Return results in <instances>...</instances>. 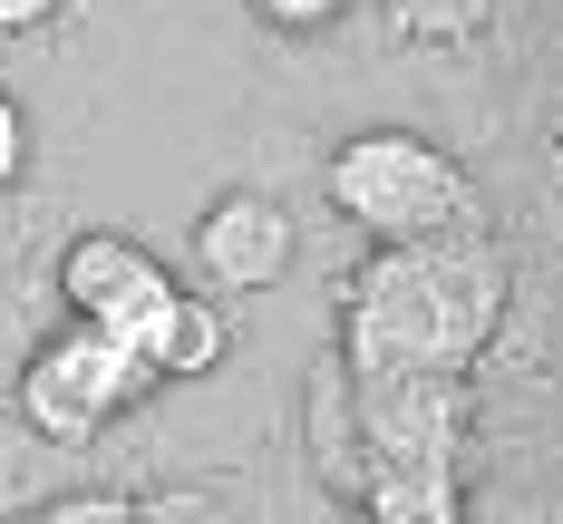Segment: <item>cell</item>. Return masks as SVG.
<instances>
[{
  "instance_id": "cell-3",
  "label": "cell",
  "mask_w": 563,
  "mask_h": 524,
  "mask_svg": "<svg viewBox=\"0 0 563 524\" xmlns=\"http://www.w3.org/2000/svg\"><path fill=\"white\" fill-rule=\"evenodd\" d=\"M58 291H68V321L126 341V331L175 291V272L146 253V243H126V233H78V243L58 253Z\"/></svg>"
},
{
  "instance_id": "cell-9",
  "label": "cell",
  "mask_w": 563,
  "mask_h": 524,
  "mask_svg": "<svg viewBox=\"0 0 563 524\" xmlns=\"http://www.w3.org/2000/svg\"><path fill=\"white\" fill-rule=\"evenodd\" d=\"M108 524H126V515H108Z\"/></svg>"
},
{
  "instance_id": "cell-8",
  "label": "cell",
  "mask_w": 563,
  "mask_h": 524,
  "mask_svg": "<svg viewBox=\"0 0 563 524\" xmlns=\"http://www.w3.org/2000/svg\"><path fill=\"white\" fill-rule=\"evenodd\" d=\"M49 10H58V0H0V40H10V30H40Z\"/></svg>"
},
{
  "instance_id": "cell-5",
  "label": "cell",
  "mask_w": 563,
  "mask_h": 524,
  "mask_svg": "<svg viewBox=\"0 0 563 524\" xmlns=\"http://www.w3.org/2000/svg\"><path fill=\"white\" fill-rule=\"evenodd\" d=\"M126 359H136V379L156 389V379H205L214 359H224V311L205 301V291H166L136 331H126Z\"/></svg>"
},
{
  "instance_id": "cell-1",
  "label": "cell",
  "mask_w": 563,
  "mask_h": 524,
  "mask_svg": "<svg viewBox=\"0 0 563 524\" xmlns=\"http://www.w3.org/2000/svg\"><path fill=\"white\" fill-rule=\"evenodd\" d=\"M331 204L379 243H438L466 214V166L408 126H369L331 156Z\"/></svg>"
},
{
  "instance_id": "cell-2",
  "label": "cell",
  "mask_w": 563,
  "mask_h": 524,
  "mask_svg": "<svg viewBox=\"0 0 563 524\" xmlns=\"http://www.w3.org/2000/svg\"><path fill=\"white\" fill-rule=\"evenodd\" d=\"M136 399H146L136 359L108 331H88V321H68L58 341H40V359L20 369V417L40 437H98L117 408H136Z\"/></svg>"
},
{
  "instance_id": "cell-7",
  "label": "cell",
  "mask_w": 563,
  "mask_h": 524,
  "mask_svg": "<svg viewBox=\"0 0 563 524\" xmlns=\"http://www.w3.org/2000/svg\"><path fill=\"white\" fill-rule=\"evenodd\" d=\"M253 10H263L273 30H321V20H340L350 0H253Z\"/></svg>"
},
{
  "instance_id": "cell-6",
  "label": "cell",
  "mask_w": 563,
  "mask_h": 524,
  "mask_svg": "<svg viewBox=\"0 0 563 524\" xmlns=\"http://www.w3.org/2000/svg\"><path fill=\"white\" fill-rule=\"evenodd\" d=\"M20 166H30V116H20V98L0 88V185H20Z\"/></svg>"
},
{
  "instance_id": "cell-4",
  "label": "cell",
  "mask_w": 563,
  "mask_h": 524,
  "mask_svg": "<svg viewBox=\"0 0 563 524\" xmlns=\"http://www.w3.org/2000/svg\"><path fill=\"white\" fill-rule=\"evenodd\" d=\"M195 263H205V282L224 291H273L291 272V214H282L273 194H214L205 204V224H195Z\"/></svg>"
}]
</instances>
